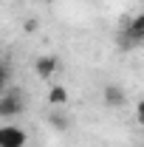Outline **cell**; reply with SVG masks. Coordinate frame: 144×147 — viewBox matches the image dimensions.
<instances>
[{
    "instance_id": "obj_1",
    "label": "cell",
    "mask_w": 144,
    "mask_h": 147,
    "mask_svg": "<svg viewBox=\"0 0 144 147\" xmlns=\"http://www.w3.org/2000/svg\"><path fill=\"white\" fill-rule=\"evenodd\" d=\"M26 110L23 91H3L0 93V119H17Z\"/></svg>"
},
{
    "instance_id": "obj_2",
    "label": "cell",
    "mask_w": 144,
    "mask_h": 147,
    "mask_svg": "<svg viewBox=\"0 0 144 147\" xmlns=\"http://www.w3.org/2000/svg\"><path fill=\"white\" fill-rule=\"evenodd\" d=\"M144 42V11L130 17L122 28V45H141Z\"/></svg>"
},
{
    "instance_id": "obj_3",
    "label": "cell",
    "mask_w": 144,
    "mask_h": 147,
    "mask_svg": "<svg viewBox=\"0 0 144 147\" xmlns=\"http://www.w3.org/2000/svg\"><path fill=\"white\" fill-rule=\"evenodd\" d=\"M28 144V133L20 127V125H0V147H26Z\"/></svg>"
},
{
    "instance_id": "obj_4",
    "label": "cell",
    "mask_w": 144,
    "mask_h": 147,
    "mask_svg": "<svg viewBox=\"0 0 144 147\" xmlns=\"http://www.w3.org/2000/svg\"><path fill=\"white\" fill-rule=\"evenodd\" d=\"M34 71L40 79H51L57 71H59V59H57L54 54H42V57H37L34 59Z\"/></svg>"
},
{
    "instance_id": "obj_5",
    "label": "cell",
    "mask_w": 144,
    "mask_h": 147,
    "mask_svg": "<svg viewBox=\"0 0 144 147\" xmlns=\"http://www.w3.org/2000/svg\"><path fill=\"white\" fill-rule=\"evenodd\" d=\"M102 102H105L108 108H122L127 102V93H124L122 85H113V82H110V85L102 88Z\"/></svg>"
},
{
    "instance_id": "obj_6",
    "label": "cell",
    "mask_w": 144,
    "mask_h": 147,
    "mask_svg": "<svg viewBox=\"0 0 144 147\" xmlns=\"http://www.w3.org/2000/svg\"><path fill=\"white\" fill-rule=\"evenodd\" d=\"M48 102H51L54 108H65V105H68V88H65V85H51Z\"/></svg>"
},
{
    "instance_id": "obj_7",
    "label": "cell",
    "mask_w": 144,
    "mask_h": 147,
    "mask_svg": "<svg viewBox=\"0 0 144 147\" xmlns=\"http://www.w3.org/2000/svg\"><path fill=\"white\" fill-rule=\"evenodd\" d=\"M48 125L54 130H68V116H65L62 110H54V113L48 116Z\"/></svg>"
},
{
    "instance_id": "obj_8",
    "label": "cell",
    "mask_w": 144,
    "mask_h": 147,
    "mask_svg": "<svg viewBox=\"0 0 144 147\" xmlns=\"http://www.w3.org/2000/svg\"><path fill=\"white\" fill-rule=\"evenodd\" d=\"M9 65H6V62H3V59H0V93L6 91V85H9Z\"/></svg>"
},
{
    "instance_id": "obj_9",
    "label": "cell",
    "mask_w": 144,
    "mask_h": 147,
    "mask_svg": "<svg viewBox=\"0 0 144 147\" xmlns=\"http://www.w3.org/2000/svg\"><path fill=\"white\" fill-rule=\"evenodd\" d=\"M136 119H139V125L144 127V99L139 102V105H136Z\"/></svg>"
},
{
    "instance_id": "obj_10",
    "label": "cell",
    "mask_w": 144,
    "mask_h": 147,
    "mask_svg": "<svg viewBox=\"0 0 144 147\" xmlns=\"http://www.w3.org/2000/svg\"><path fill=\"white\" fill-rule=\"evenodd\" d=\"M37 28V20H26V31H28V34H31V31H34Z\"/></svg>"
}]
</instances>
